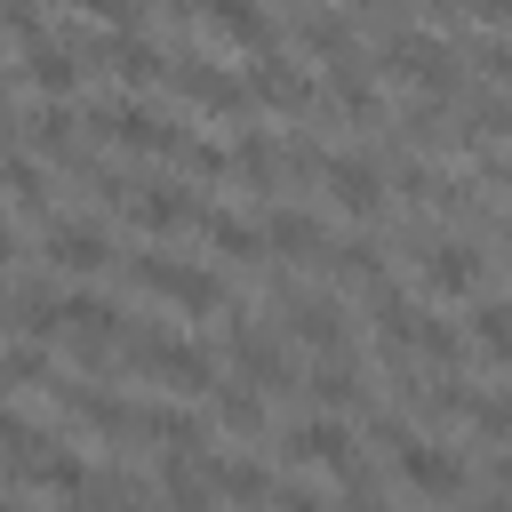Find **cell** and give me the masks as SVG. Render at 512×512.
Listing matches in <instances>:
<instances>
[{"mask_svg":"<svg viewBox=\"0 0 512 512\" xmlns=\"http://www.w3.org/2000/svg\"><path fill=\"white\" fill-rule=\"evenodd\" d=\"M384 80H408L424 96H464V64H456V40H432V32H408V24H384L376 40V64Z\"/></svg>","mask_w":512,"mask_h":512,"instance_id":"1","label":"cell"},{"mask_svg":"<svg viewBox=\"0 0 512 512\" xmlns=\"http://www.w3.org/2000/svg\"><path fill=\"white\" fill-rule=\"evenodd\" d=\"M80 128H88L96 144H120V152H152V160H184V144H192V128L160 120V112H152V104H136V96H96V104L80 112Z\"/></svg>","mask_w":512,"mask_h":512,"instance_id":"2","label":"cell"},{"mask_svg":"<svg viewBox=\"0 0 512 512\" xmlns=\"http://www.w3.org/2000/svg\"><path fill=\"white\" fill-rule=\"evenodd\" d=\"M120 368H136V376H152L168 392H208L216 384V360L176 328H128L120 336Z\"/></svg>","mask_w":512,"mask_h":512,"instance_id":"3","label":"cell"},{"mask_svg":"<svg viewBox=\"0 0 512 512\" xmlns=\"http://www.w3.org/2000/svg\"><path fill=\"white\" fill-rule=\"evenodd\" d=\"M128 280H136L144 296L176 304L184 320H200V312H224V304H232V288H224L216 272H200V264H176V256H152V248L128 264Z\"/></svg>","mask_w":512,"mask_h":512,"instance_id":"4","label":"cell"},{"mask_svg":"<svg viewBox=\"0 0 512 512\" xmlns=\"http://www.w3.org/2000/svg\"><path fill=\"white\" fill-rule=\"evenodd\" d=\"M416 280H424L432 296H472V288L496 280V248H488V240H456V232L416 240Z\"/></svg>","mask_w":512,"mask_h":512,"instance_id":"5","label":"cell"},{"mask_svg":"<svg viewBox=\"0 0 512 512\" xmlns=\"http://www.w3.org/2000/svg\"><path fill=\"white\" fill-rule=\"evenodd\" d=\"M280 456H296V464H328V472H336L352 496H368V488H376V472L360 464V448H352V432H344L336 416H304V424H288Z\"/></svg>","mask_w":512,"mask_h":512,"instance_id":"6","label":"cell"},{"mask_svg":"<svg viewBox=\"0 0 512 512\" xmlns=\"http://www.w3.org/2000/svg\"><path fill=\"white\" fill-rule=\"evenodd\" d=\"M272 304L288 312V336H296V344H312V352H344V344H352L336 296H312V288H296V280H272Z\"/></svg>","mask_w":512,"mask_h":512,"instance_id":"7","label":"cell"},{"mask_svg":"<svg viewBox=\"0 0 512 512\" xmlns=\"http://www.w3.org/2000/svg\"><path fill=\"white\" fill-rule=\"evenodd\" d=\"M320 184H328V200L344 216H360V224L384 216V168L368 152H320Z\"/></svg>","mask_w":512,"mask_h":512,"instance_id":"8","label":"cell"},{"mask_svg":"<svg viewBox=\"0 0 512 512\" xmlns=\"http://www.w3.org/2000/svg\"><path fill=\"white\" fill-rule=\"evenodd\" d=\"M40 264L88 280V272L112 264V240H104V224H88V216H48V232H40Z\"/></svg>","mask_w":512,"mask_h":512,"instance_id":"9","label":"cell"},{"mask_svg":"<svg viewBox=\"0 0 512 512\" xmlns=\"http://www.w3.org/2000/svg\"><path fill=\"white\" fill-rule=\"evenodd\" d=\"M224 352H232L240 384H256L264 400H272V392H296V368H288V352H280L264 328H248V312H232V328H224Z\"/></svg>","mask_w":512,"mask_h":512,"instance_id":"10","label":"cell"},{"mask_svg":"<svg viewBox=\"0 0 512 512\" xmlns=\"http://www.w3.org/2000/svg\"><path fill=\"white\" fill-rule=\"evenodd\" d=\"M160 80H168L184 104L216 112V120H240V112H248V80H232V72H216V64H192V56L176 64V56H168V64H160Z\"/></svg>","mask_w":512,"mask_h":512,"instance_id":"11","label":"cell"},{"mask_svg":"<svg viewBox=\"0 0 512 512\" xmlns=\"http://www.w3.org/2000/svg\"><path fill=\"white\" fill-rule=\"evenodd\" d=\"M120 216H128L136 232H152V240H160V232H192V224L208 216V200H200V192H184V184H144V176H136V192H128V208H120Z\"/></svg>","mask_w":512,"mask_h":512,"instance_id":"12","label":"cell"},{"mask_svg":"<svg viewBox=\"0 0 512 512\" xmlns=\"http://www.w3.org/2000/svg\"><path fill=\"white\" fill-rule=\"evenodd\" d=\"M248 104H272V112H312V72H304L296 56L248 48Z\"/></svg>","mask_w":512,"mask_h":512,"instance_id":"13","label":"cell"},{"mask_svg":"<svg viewBox=\"0 0 512 512\" xmlns=\"http://www.w3.org/2000/svg\"><path fill=\"white\" fill-rule=\"evenodd\" d=\"M256 232H264V256H288V264H320L328 256V224L312 208H296V200H280Z\"/></svg>","mask_w":512,"mask_h":512,"instance_id":"14","label":"cell"},{"mask_svg":"<svg viewBox=\"0 0 512 512\" xmlns=\"http://www.w3.org/2000/svg\"><path fill=\"white\" fill-rule=\"evenodd\" d=\"M400 480L416 488V496H432V504H448V496H464V456L456 448H432V440H408L400 456Z\"/></svg>","mask_w":512,"mask_h":512,"instance_id":"15","label":"cell"},{"mask_svg":"<svg viewBox=\"0 0 512 512\" xmlns=\"http://www.w3.org/2000/svg\"><path fill=\"white\" fill-rule=\"evenodd\" d=\"M128 440H152V448H200V416L192 408H160V400H128Z\"/></svg>","mask_w":512,"mask_h":512,"instance_id":"16","label":"cell"},{"mask_svg":"<svg viewBox=\"0 0 512 512\" xmlns=\"http://www.w3.org/2000/svg\"><path fill=\"white\" fill-rule=\"evenodd\" d=\"M200 16H208L232 48H272V40H280V24H272L264 0H200Z\"/></svg>","mask_w":512,"mask_h":512,"instance_id":"17","label":"cell"},{"mask_svg":"<svg viewBox=\"0 0 512 512\" xmlns=\"http://www.w3.org/2000/svg\"><path fill=\"white\" fill-rule=\"evenodd\" d=\"M24 72H32V88H40V96H72L88 64H80V48H72V40H32V48H24Z\"/></svg>","mask_w":512,"mask_h":512,"instance_id":"18","label":"cell"},{"mask_svg":"<svg viewBox=\"0 0 512 512\" xmlns=\"http://www.w3.org/2000/svg\"><path fill=\"white\" fill-rule=\"evenodd\" d=\"M192 232H200V240H208L224 264H264V232H256L248 216H232V208H208Z\"/></svg>","mask_w":512,"mask_h":512,"instance_id":"19","label":"cell"},{"mask_svg":"<svg viewBox=\"0 0 512 512\" xmlns=\"http://www.w3.org/2000/svg\"><path fill=\"white\" fill-rule=\"evenodd\" d=\"M416 312H424V304H408L392 280H368V320H376V344H384V352H408Z\"/></svg>","mask_w":512,"mask_h":512,"instance_id":"20","label":"cell"},{"mask_svg":"<svg viewBox=\"0 0 512 512\" xmlns=\"http://www.w3.org/2000/svg\"><path fill=\"white\" fill-rule=\"evenodd\" d=\"M296 40H304L320 64H336V56H360V48H352V16H336V8H304V16H296Z\"/></svg>","mask_w":512,"mask_h":512,"instance_id":"21","label":"cell"},{"mask_svg":"<svg viewBox=\"0 0 512 512\" xmlns=\"http://www.w3.org/2000/svg\"><path fill=\"white\" fill-rule=\"evenodd\" d=\"M224 160H232V176H240L248 192H280V152H272V136L240 128V144H232Z\"/></svg>","mask_w":512,"mask_h":512,"instance_id":"22","label":"cell"},{"mask_svg":"<svg viewBox=\"0 0 512 512\" xmlns=\"http://www.w3.org/2000/svg\"><path fill=\"white\" fill-rule=\"evenodd\" d=\"M464 336H472V352H480L488 368H504V352H512V312H504V296H480Z\"/></svg>","mask_w":512,"mask_h":512,"instance_id":"23","label":"cell"},{"mask_svg":"<svg viewBox=\"0 0 512 512\" xmlns=\"http://www.w3.org/2000/svg\"><path fill=\"white\" fill-rule=\"evenodd\" d=\"M208 400H216V424H224V432H240V440H256V432H264V392H248V384H224V376H216V384H208Z\"/></svg>","mask_w":512,"mask_h":512,"instance_id":"24","label":"cell"},{"mask_svg":"<svg viewBox=\"0 0 512 512\" xmlns=\"http://www.w3.org/2000/svg\"><path fill=\"white\" fill-rule=\"evenodd\" d=\"M0 184H8L16 216H48V176H40V160H24V152H0Z\"/></svg>","mask_w":512,"mask_h":512,"instance_id":"25","label":"cell"},{"mask_svg":"<svg viewBox=\"0 0 512 512\" xmlns=\"http://www.w3.org/2000/svg\"><path fill=\"white\" fill-rule=\"evenodd\" d=\"M304 392H312V400H328V408H360V376L344 368V352H320V360H312V376H304Z\"/></svg>","mask_w":512,"mask_h":512,"instance_id":"26","label":"cell"},{"mask_svg":"<svg viewBox=\"0 0 512 512\" xmlns=\"http://www.w3.org/2000/svg\"><path fill=\"white\" fill-rule=\"evenodd\" d=\"M56 312H64V328H128V312L112 296H96V288H64Z\"/></svg>","mask_w":512,"mask_h":512,"instance_id":"27","label":"cell"},{"mask_svg":"<svg viewBox=\"0 0 512 512\" xmlns=\"http://www.w3.org/2000/svg\"><path fill=\"white\" fill-rule=\"evenodd\" d=\"M464 424L480 432V448H504V440H512V400H504V392H472V400H464Z\"/></svg>","mask_w":512,"mask_h":512,"instance_id":"28","label":"cell"},{"mask_svg":"<svg viewBox=\"0 0 512 512\" xmlns=\"http://www.w3.org/2000/svg\"><path fill=\"white\" fill-rule=\"evenodd\" d=\"M40 448H48V432H40V424H24L16 408H0V464H8V472H24Z\"/></svg>","mask_w":512,"mask_h":512,"instance_id":"29","label":"cell"},{"mask_svg":"<svg viewBox=\"0 0 512 512\" xmlns=\"http://www.w3.org/2000/svg\"><path fill=\"white\" fill-rule=\"evenodd\" d=\"M328 264L344 272V280H384V256H376V240H328Z\"/></svg>","mask_w":512,"mask_h":512,"instance_id":"30","label":"cell"},{"mask_svg":"<svg viewBox=\"0 0 512 512\" xmlns=\"http://www.w3.org/2000/svg\"><path fill=\"white\" fill-rule=\"evenodd\" d=\"M32 376H48V336H24V344L0 352V392L8 384H32Z\"/></svg>","mask_w":512,"mask_h":512,"instance_id":"31","label":"cell"},{"mask_svg":"<svg viewBox=\"0 0 512 512\" xmlns=\"http://www.w3.org/2000/svg\"><path fill=\"white\" fill-rule=\"evenodd\" d=\"M368 440H376V448H384V456H400V448H408V440H416V424H408V416H400V408H368Z\"/></svg>","mask_w":512,"mask_h":512,"instance_id":"32","label":"cell"},{"mask_svg":"<svg viewBox=\"0 0 512 512\" xmlns=\"http://www.w3.org/2000/svg\"><path fill=\"white\" fill-rule=\"evenodd\" d=\"M80 16H96V24H136L144 16V0H72Z\"/></svg>","mask_w":512,"mask_h":512,"instance_id":"33","label":"cell"},{"mask_svg":"<svg viewBox=\"0 0 512 512\" xmlns=\"http://www.w3.org/2000/svg\"><path fill=\"white\" fill-rule=\"evenodd\" d=\"M464 8H472V16H480V24H488V32H496V24H504V16H512V0H464Z\"/></svg>","mask_w":512,"mask_h":512,"instance_id":"34","label":"cell"},{"mask_svg":"<svg viewBox=\"0 0 512 512\" xmlns=\"http://www.w3.org/2000/svg\"><path fill=\"white\" fill-rule=\"evenodd\" d=\"M8 264H16V224L0 216V272H8Z\"/></svg>","mask_w":512,"mask_h":512,"instance_id":"35","label":"cell"},{"mask_svg":"<svg viewBox=\"0 0 512 512\" xmlns=\"http://www.w3.org/2000/svg\"><path fill=\"white\" fill-rule=\"evenodd\" d=\"M160 8H176V16H200V0H160Z\"/></svg>","mask_w":512,"mask_h":512,"instance_id":"36","label":"cell"},{"mask_svg":"<svg viewBox=\"0 0 512 512\" xmlns=\"http://www.w3.org/2000/svg\"><path fill=\"white\" fill-rule=\"evenodd\" d=\"M0 328H8V304H0Z\"/></svg>","mask_w":512,"mask_h":512,"instance_id":"37","label":"cell"}]
</instances>
